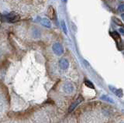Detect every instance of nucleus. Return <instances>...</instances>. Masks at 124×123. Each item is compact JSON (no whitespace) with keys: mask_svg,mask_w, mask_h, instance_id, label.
Segmentation results:
<instances>
[{"mask_svg":"<svg viewBox=\"0 0 124 123\" xmlns=\"http://www.w3.org/2000/svg\"><path fill=\"white\" fill-rule=\"evenodd\" d=\"M34 109H27L24 111H9L8 116L11 118L16 119H26L28 118L33 113Z\"/></svg>","mask_w":124,"mask_h":123,"instance_id":"obj_1","label":"nucleus"},{"mask_svg":"<svg viewBox=\"0 0 124 123\" xmlns=\"http://www.w3.org/2000/svg\"><path fill=\"white\" fill-rule=\"evenodd\" d=\"M52 49H53L54 53H55L56 55H57V56H61V55L63 54V53H64L63 47H62V46L59 43H54L53 47H52Z\"/></svg>","mask_w":124,"mask_h":123,"instance_id":"obj_2","label":"nucleus"},{"mask_svg":"<svg viewBox=\"0 0 124 123\" xmlns=\"http://www.w3.org/2000/svg\"><path fill=\"white\" fill-rule=\"evenodd\" d=\"M6 20L9 22H15L19 20V16L18 15L12 13L8 14L7 16H6Z\"/></svg>","mask_w":124,"mask_h":123,"instance_id":"obj_3","label":"nucleus"},{"mask_svg":"<svg viewBox=\"0 0 124 123\" xmlns=\"http://www.w3.org/2000/svg\"><path fill=\"white\" fill-rule=\"evenodd\" d=\"M83 100H84V99H83V97H82V96H79V97L76 99V101H74V102L71 104V105L70 106L69 109H68V111H69V112H71V111H72L78 106V104H80L81 101H83Z\"/></svg>","mask_w":124,"mask_h":123,"instance_id":"obj_4","label":"nucleus"},{"mask_svg":"<svg viewBox=\"0 0 124 123\" xmlns=\"http://www.w3.org/2000/svg\"><path fill=\"white\" fill-rule=\"evenodd\" d=\"M59 66L62 69V70H66L67 68H68V66H69V63L67 59L65 58H62L59 61Z\"/></svg>","mask_w":124,"mask_h":123,"instance_id":"obj_5","label":"nucleus"},{"mask_svg":"<svg viewBox=\"0 0 124 123\" xmlns=\"http://www.w3.org/2000/svg\"><path fill=\"white\" fill-rule=\"evenodd\" d=\"M64 91L66 92V93H71V92L73 91L74 90V87L70 83H67L65 84L64 85V87H63Z\"/></svg>","mask_w":124,"mask_h":123,"instance_id":"obj_6","label":"nucleus"},{"mask_svg":"<svg viewBox=\"0 0 124 123\" xmlns=\"http://www.w3.org/2000/svg\"><path fill=\"white\" fill-rule=\"evenodd\" d=\"M47 16L51 19V20H54L55 18V12H54V9L52 6H50L47 10Z\"/></svg>","mask_w":124,"mask_h":123,"instance_id":"obj_7","label":"nucleus"},{"mask_svg":"<svg viewBox=\"0 0 124 123\" xmlns=\"http://www.w3.org/2000/svg\"><path fill=\"white\" fill-rule=\"evenodd\" d=\"M41 24L43 26H46V27H48V28H50V26H51V23H50V20H47V19H46V18H44L41 20Z\"/></svg>","mask_w":124,"mask_h":123,"instance_id":"obj_8","label":"nucleus"},{"mask_svg":"<svg viewBox=\"0 0 124 123\" xmlns=\"http://www.w3.org/2000/svg\"><path fill=\"white\" fill-rule=\"evenodd\" d=\"M111 36H112V37L113 38V39L117 42V43H120V36H119V34L117 33V32H112V33H111Z\"/></svg>","mask_w":124,"mask_h":123,"instance_id":"obj_9","label":"nucleus"},{"mask_svg":"<svg viewBox=\"0 0 124 123\" xmlns=\"http://www.w3.org/2000/svg\"><path fill=\"white\" fill-rule=\"evenodd\" d=\"M61 27H62V29H63V31L65 34L68 33V31H67V26H66V24H65V22L64 20L61 21Z\"/></svg>","mask_w":124,"mask_h":123,"instance_id":"obj_10","label":"nucleus"},{"mask_svg":"<svg viewBox=\"0 0 124 123\" xmlns=\"http://www.w3.org/2000/svg\"><path fill=\"white\" fill-rule=\"evenodd\" d=\"M112 20L114 21V22L116 24H117V25H119V26H123V22L120 21L119 19H117V18H116V17H114V18H112Z\"/></svg>","mask_w":124,"mask_h":123,"instance_id":"obj_11","label":"nucleus"},{"mask_svg":"<svg viewBox=\"0 0 124 123\" xmlns=\"http://www.w3.org/2000/svg\"><path fill=\"white\" fill-rule=\"evenodd\" d=\"M85 84L87 87H90V88H92V89L94 88V85H93V84L91 81H89V80H85Z\"/></svg>","mask_w":124,"mask_h":123,"instance_id":"obj_12","label":"nucleus"},{"mask_svg":"<svg viewBox=\"0 0 124 123\" xmlns=\"http://www.w3.org/2000/svg\"><path fill=\"white\" fill-rule=\"evenodd\" d=\"M116 95L118 96V97H122V96H123V91L121 89L116 91Z\"/></svg>","mask_w":124,"mask_h":123,"instance_id":"obj_13","label":"nucleus"},{"mask_svg":"<svg viewBox=\"0 0 124 123\" xmlns=\"http://www.w3.org/2000/svg\"><path fill=\"white\" fill-rule=\"evenodd\" d=\"M118 11H119V12H120V13L124 12V4L120 5V6L118 7Z\"/></svg>","mask_w":124,"mask_h":123,"instance_id":"obj_14","label":"nucleus"},{"mask_svg":"<svg viewBox=\"0 0 124 123\" xmlns=\"http://www.w3.org/2000/svg\"><path fill=\"white\" fill-rule=\"evenodd\" d=\"M118 47H119V50H123L124 49V43L123 42H120L119 45H118Z\"/></svg>","mask_w":124,"mask_h":123,"instance_id":"obj_15","label":"nucleus"},{"mask_svg":"<svg viewBox=\"0 0 124 123\" xmlns=\"http://www.w3.org/2000/svg\"><path fill=\"white\" fill-rule=\"evenodd\" d=\"M102 99H104V100H106V101H108L112 102L111 100H110L109 98H108V97H106V96H103V97H102Z\"/></svg>","mask_w":124,"mask_h":123,"instance_id":"obj_16","label":"nucleus"},{"mask_svg":"<svg viewBox=\"0 0 124 123\" xmlns=\"http://www.w3.org/2000/svg\"><path fill=\"white\" fill-rule=\"evenodd\" d=\"M119 32H120V33H124V29H119Z\"/></svg>","mask_w":124,"mask_h":123,"instance_id":"obj_17","label":"nucleus"},{"mask_svg":"<svg viewBox=\"0 0 124 123\" xmlns=\"http://www.w3.org/2000/svg\"><path fill=\"white\" fill-rule=\"evenodd\" d=\"M122 18H123V20H124V14H122Z\"/></svg>","mask_w":124,"mask_h":123,"instance_id":"obj_18","label":"nucleus"},{"mask_svg":"<svg viewBox=\"0 0 124 123\" xmlns=\"http://www.w3.org/2000/svg\"><path fill=\"white\" fill-rule=\"evenodd\" d=\"M62 1H63L64 2H67V0H62Z\"/></svg>","mask_w":124,"mask_h":123,"instance_id":"obj_19","label":"nucleus"}]
</instances>
